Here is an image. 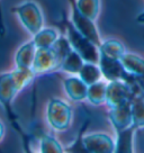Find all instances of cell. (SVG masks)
Wrapping results in <instances>:
<instances>
[{
	"label": "cell",
	"mask_w": 144,
	"mask_h": 153,
	"mask_svg": "<svg viewBox=\"0 0 144 153\" xmlns=\"http://www.w3.org/2000/svg\"><path fill=\"white\" fill-rule=\"evenodd\" d=\"M20 92V89L15 82L13 72H1L0 73V105L6 111L7 118L11 124V127L23 140V144L26 151H29V140L23 127L18 122V115L14 108V100L16 96Z\"/></svg>",
	"instance_id": "1"
},
{
	"label": "cell",
	"mask_w": 144,
	"mask_h": 153,
	"mask_svg": "<svg viewBox=\"0 0 144 153\" xmlns=\"http://www.w3.org/2000/svg\"><path fill=\"white\" fill-rule=\"evenodd\" d=\"M89 120H87L83 127L79 132V137L71 146L65 149L67 152L87 153H113L115 152V140L106 133H92L83 135Z\"/></svg>",
	"instance_id": "2"
},
{
	"label": "cell",
	"mask_w": 144,
	"mask_h": 153,
	"mask_svg": "<svg viewBox=\"0 0 144 153\" xmlns=\"http://www.w3.org/2000/svg\"><path fill=\"white\" fill-rule=\"evenodd\" d=\"M62 24L65 29V36L69 39L72 48L77 51L86 62H99V46L82 33H80L64 14H63Z\"/></svg>",
	"instance_id": "3"
},
{
	"label": "cell",
	"mask_w": 144,
	"mask_h": 153,
	"mask_svg": "<svg viewBox=\"0 0 144 153\" xmlns=\"http://www.w3.org/2000/svg\"><path fill=\"white\" fill-rule=\"evenodd\" d=\"M99 67L102 72V76L107 81H124L128 83L137 94H142L136 87L135 76L127 71L122 60L118 57L108 56L99 53ZM144 95V94H143Z\"/></svg>",
	"instance_id": "4"
},
{
	"label": "cell",
	"mask_w": 144,
	"mask_h": 153,
	"mask_svg": "<svg viewBox=\"0 0 144 153\" xmlns=\"http://www.w3.org/2000/svg\"><path fill=\"white\" fill-rule=\"evenodd\" d=\"M73 120L72 107L59 98L50 99L46 106V120L50 127L56 132H64L70 128Z\"/></svg>",
	"instance_id": "5"
},
{
	"label": "cell",
	"mask_w": 144,
	"mask_h": 153,
	"mask_svg": "<svg viewBox=\"0 0 144 153\" xmlns=\"http://www.w3.org/2000/svg\"><path fill=\"white\" fill-rule=\"evenodd\" d=\"M20 24L32 36L44 27V18L39 6L33 0H26L19 5L11 8Z\"/></svg>",
	"instance_id": "6"
},
{
	"label": "cell",
	"mask_w": 144,
	"mask_h": 153,
	"mask_svg": "<svg viewBox=\"0 0 144 153\" xmlns=\"http://www.w3.org/2000/svg\"><path fill=\"white\" fill-rule=\"evenodd\" d=\"M67 1L71 8L70 20H71L72 24L74 25V27L85 36H87L90 41H92L96 45L100 46V44L102 43V39H101L100 33L96 26V20L89 18L79 9V7L77 5V0H67Z\"/></svg>",
	"instance_id": "7"
},
{
	"label": "cell",
	"mask_w": 144,
	"mask_h": 153,
	"mask_svg": "<svg viewBox=\"0 0 144 153\" xmlns=\"http://www.w3.org/2000/svg\"><path fill=\"white\" fill-rule=\"evenodd\" d=\"M137 92L124 81H108L106 91V105L109 108L131 102Z\"/></svg>",
	"instance_id": "8"
},
{
	"label": "cell",
	"mask_w": 144,
	"mask_h": 153,
	"mask_svg": "<svg viewBox=\"0 0 144 153\" xmlns=\"http://www.w3.org/2000/svg\"><path fill=\"white\" fill-rule=\"evenodd\" d=\"M32 69L36 76H41V74L60 70V60H59L54 48H37Z\"/></svg>",
	"instance_id": "9"
},
{
	"label": "cell",
	"mask_w": 144,
	"mask_h": 153,
	"mask_svg": "<svg viewBox=\"0 0 144 153\" xmlns=\"http://www.w3.org/2000/svg\"><path fill=\"white\" fill-rule=\"evenodd\" d=\"M108 120L115 132H120L123 129L130 127L133 123V115H132V101L109 108L108 111Z\"/></svg>",
	"instance_id": "10"
},
{
	"label": "cell",
	"mask_w": 144,
	"mask_h": 153,
	"mask_svg": "<svg viewBox=\"0 0 144 153\" xmlns=\"http://www.w3.org/2000/svg\"><path fill=\"white\" fill-rule=\"evenodd\" d=\"M63 88L67 96L72 101L81 102L87 100L88 95V85L80 76H72L63 80Z\"/></svg>",
	"instance_id": "11"
},
{
	"label": "cell",
	"mask_w": 144,
	"mask_h": 153,
	"mask_svg": "<svg viewBox=\"0 0 144 153\" xmlns=\"http://www.w3.org/2000/svg\"><path fill=\"white\" fill-rule=\"evenodd\" d=\"M37 48L33 39L23 44L15 54V68L18 69H32Z\"/></svg>",
	"instance_id": "12"
},
{
	"label": "cell",
	"mask_w": 144,
	"mask_h": 153,
	"mask_svg": "<svg viewBox=\"0 0 144 153\" xmlns=\"http://www.w3.org/2000/svg\"><path fill=\"white\" fill-rule=\"evenodd\" d=\"M136 129L131 125L130 127L116 133L115 152L132 153L134 152V137Z\"/></svg>",
	"instance_id": "13"
},
{
	"label": "cell",
	"mask_w": 144,
	"mask_h": 153,
	"mask_svg": "<svg viewBox=\"0 0 144 153\" xmlns=\"http://www.w3.org/2000/svg\"><path fill=\"white\" fill-rule=\"evenodd\" d=\"M85 62L86 61L83 60V57L77 51H74L72 48L62 60V62L60 64V70H62L63 72L69 73L71 76H78V73L80 72Z\"/></svg>",
	"instance_id": "14"
},
{
	"label": "cell",
	"mask_w": 144,
	"mask_h": 153,
	"mask_svg": "<svg viewBox=\"0 0 144 153\" xmlns=\"http://www.w3.org/2000/svg\"><path fill=\"white\" fill-rule=\"evenodd\" d=\"M120 60L127 71L131 72L134 76H144V59L142 56L126 51Z\"/></svg>",
	"instance_id": "15"
},
{
	"label": "cell",
	"mask_w": 144,
	"mask_h": 153,
	"mask_svg": "<svg viewBox=\"0 0 144 153\" xmlns=\"http://www.w3.org/2000/svg\"><path fill=\"white\" fill-rule=\"evenodd\" d=\"M59 33L56 29L50 28V27H43L39 32L33 35V39L35 46L37 48H52L53 44L56 42L59 38Z\"/></svg>",
	"instance_id": "16"
},
{
	"label": "cell",
	"mask_w": 144,
	"mask_h": 153,
	"mask_svg": "<svg viewBox=\"0 0 144 153\" xmlns=\"http://www.w3.org/2000/svg\"><path fill=\"white\" fill-rule=\"evenodd\" d=\"M78 76H80L88 86H90L95 82L100 81L104 78L99 64L92 62H85L80 72L78 73Z\"/></svg>",
	"instance_id": "17"
},
{
	"label": "cell",
	"mask_w": 144,
	"mask_h": 153,
	"mask_svg": "<svg viewBox=\"0 0 144 153\" xmlns=\"http://www.w3.org/2000/svg\"><path fill=\"white\" fill-rule=\"evenodd\" d=\"M132 126L136 131L144 128V95L136 94L132 99Z\"/></svg>",
	"instance_id": "18"
},
{
	"label": "cell",
	"mask_w": 144,
	"mask_h": 153,
	"mask_svg": "<svg viewBox=\"0 0 144 153\" xmlns=\"http://www.w3.org/2000/svg\"><path fill=\"white\" fill-rule=\"evenodd\" d=\"M106 91H107V83L100 80L88 86V95L87 100L91 105L100 106L106 102Z\"/></svg>",
	"instance_id": "19"
},
{
	"label": "cell",
	"mask_w": 144,
	"mask_h": 153,
	"mask_svg": "<svg viewBox=\"0 0 144 153\" xmlns=\"http://www.w3.org/2000/svg\"><path fill=\"white\" fill-rule=\"evenodd\" d=\"M125 52H126V48L123 45V43L117 39H113V38L102 41V43L99 46V53L108 55V56L122 59Z\"/></svg>",
	"instance_id": "20"
},
{
	"label": "cell",
	"mask_w": 144,
	"mask_h": 153,
	"mask_svg": "<svg viewBox=\"0 0 144 153\" xmlns=\"http://www.w3.org/2000/svg\"><path fill=\"white\" fill-rule=\"evenodd\" d=\"M39 151L42 153H62L64 149L53 135L43 133L39 136Z\"/></svg>",
	"instance_id": "21"
},
{
	"label": "cell",
	"mask_w": 144,
	"mask_h": 153,
	"mask_svg": "<svg viewBox=\"0 0 144 153\" xmlns=\"http://www.w3.org/2000/svg\"><path fill=\"white\" fill-rule=\"evenodd\" d=\"M77 5L86 16L97 20L100 14V0H77Z\"/></svg>",
	"instance_id": "22"
},
{
	"label": "cell",
	"mask_w": 144,
	"mask_h": 153,
	"mask_svg": "<svg viewBox=\"0 0 144 153\" xmlns=\"http://www.w3.org/2000/svg\"><path fill=\"white\" fill-rule=\"evenodd\" d=\"M7 34V27H6L5 16L2 11V5H1V0H0V38L5 37Z\"/></svg>",
	"instance_id": "23"
},
{
	"label": "cell",
	"mask_w": 144,
	"mask_h": 153,
	"mask_svg": "<svg viewBox=\"0 0 144 153\" xmlns=\"http://www.w3.org/2000/svg\"><path fill=\"white\" fill-rule=\"evenodd\" d=\"M136 22H137L139 24H144V10L142 11V13H140V14L137 15Z\"/></svg>",
	"instance_id": "24"
},
{
	"label": "cell",
	"mask_w": 144,
	"mask_h": 153,
	"mask_svg": "<svg viewBox=\"0 0 144 153\" xmlns=\"http://www.w3.org/2000/svg\"><path fill=\"white\" fill-rule=\"evenodd\" d=\"M4 135H5V126H4V123L0 120V142L4 139Z\"/></svg>",
	"instance_id": "25"
}]
</instances>
